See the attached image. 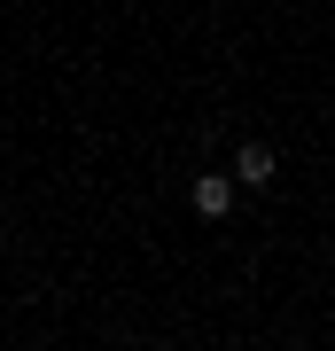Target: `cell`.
I'll list each match as a JSON object with an SVG mask.
<instances>
[{
	"label": "cell",
	"mask_w": 335,
	"mask_h": 351,
	"mask_svg": "<svg viewBox=\"0 0 335 351\" xmlns=\"http://www.w3.org/2000/svg\"><path fill=\"white\" fill-rule=\"evenodd\" d=\"M195 211L203 219H226V211H234V180H226V172H203L195 180Z\"/></svg>",
	"instance_id": "obj_2"
},
{
	"label": "cell",
	"mask_w": 335,
	"mask_h": 351,
	"mask_svg": "<svg viewBox=\"0 0 335 351\" xmlns=\"http://www.w3.org/2000/svg\"><path fill=\"white\" fill-rule=\"evenodd\" d=\"M234 180L242 188H265V180H273V149H265V141H242L234 149Z\"/></svg>",
	"instance_id": "obj_1"
}]
</instances>
